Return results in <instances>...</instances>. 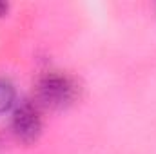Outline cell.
<instances>
[{
	"label": "cell",
	"mask_w": 156,
	"mask_h": 154,
	"mask_svg": "<svg viewBox=\"0 0 156 154\" xmlns=\"http://www.w3.org/2000/svg\"><path fill=\"white\" fill-rule=\"evenodd\" d=\"M13 103H15V87L7 80L0 78V114L9 111Z\"/></svg>",
	"instance_id": "obj_3"
},
{
	"label": "cell",
	"mask_w": 156,
	"mask_h": 154,
	"mask_svg": "<svg viewBox=\"0 0 156 154\" xmlns=\"http://www.w3.org/2000/svg\"><path fill=\"white\" fill-rule=\"evenodd\" d=\"M38 100L53 109H62L69 105L75 98V83L62 75H45L38 82Z\"/></svg>",
	"instance_id": "obj_1"
},
{
	"label": "cell",
	"mask_w": 156,
	"mask_h": 154,
	"mask_svg": "<svg viewBox=\"0 0 156 154\" xmlns=\"http://www.w3.org/2000/svg\"><path fill=\"white\" fill-rule=\"evenodd\" d=\"M5 11H7V5L5 4H0V15H4Z\"/></svg>",
	"instance_id": "obj_4"
},
{
	"label": "cell",
	"mask_w": 156,
	"mask_h": 154,
	"mask_svg": "<svg viewBox=\"0 0 156 154\" xmlns=\"http://www.w3.org/2000/svg\"><path fill=\"white\" fill-rule=\"evenodd\" d=\"M40 129H42V120H40L38 109L33 103H27V102L22 103L13 114V131L16 138L29 143L38 138Z\"/></svg>",
	"instance_id": "obj_2"
}]
</instances>
